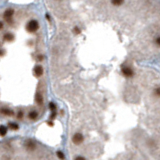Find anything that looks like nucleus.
I'll list each match as a JSON object with an SVG mask.
<instances>
[{
  "label": "nucleus",
  "mask_w": 160,
  "mask_h": 160,
  "mask_svg": "<svg viewBox=\"0 0 160 160\" xmlns=\"http://www.w3.org/2000/svg\"><path fill=\"white\" fill-rule=\"evenodd\" d=\"M39 144L31 141V140H24L23 141V148H24V156L25 160H35L36 152ZM2 160H22L20 143L14 142L9 143L6 147V150L2 147ZM42 160H56L52 156V154L46 151L44 157Z\"/></svg>",
  "instance_id": "f257e3e1"
}]
</instances>
